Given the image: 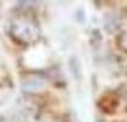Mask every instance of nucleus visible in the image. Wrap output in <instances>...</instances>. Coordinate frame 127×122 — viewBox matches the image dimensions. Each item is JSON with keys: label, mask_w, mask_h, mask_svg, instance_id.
<instances>
[{"label": "nucleus", "mask_w": 127, "mask_h": 122, "mask_svg": "<svg viewBox=\"0 0 127 122\" xmlns=\"http://www.w3.org/2000/svg\"><path fill=\"white\" fill-rule=\"evenodd\" d=\"M9 32L12 35L14 40L21 42V44H32L38 39L40 35V30L37 26V23L26 16H19V18H14L11 21V26H9Z\"/></svg>", "instance_id": "1"}, {"label": "nucleus", "mask_w": 127, "mask_h": 122, "mask_svg": "<svg viewBox=\"0 0 127 122\" xmlns=\"http://www.w3.org/2000/svg\"><path fill=\"white\" fill-rule=\"evenodd\" d=\"M44 87H45V80L42 77H28L23 82V89L28 91V92H37V91H40Z\"/></svg>", "instance_id": "2"}, {"label": "nucleus", "mask_w": 127, "mask_h": 122, "mask_svg": "<svg viewBox=\"0 0 127 122\" xmlns=\"http://www.w3.org/2000/svg\"><path fill=\"white\" fill-rule=\"evenodd\" d=\"M120 96H122V98L127 101V85H124V87L120 89Z\"/></svg>", "instance_id": "3"}, {"label": "nucleus", "mask_w": 127, "mask_h": 122, "mask_svg": "<svg viewBox=\"0 0 127 122\" xmlns=\"http://www.w3.org/2000/svg\"><path fill=\"white\" fill-rule=\"evenodd\" d=\"M0 122H9V120H7L5 117H0Z\"/></svg>", "instance_id": "4"}]
</instances>
